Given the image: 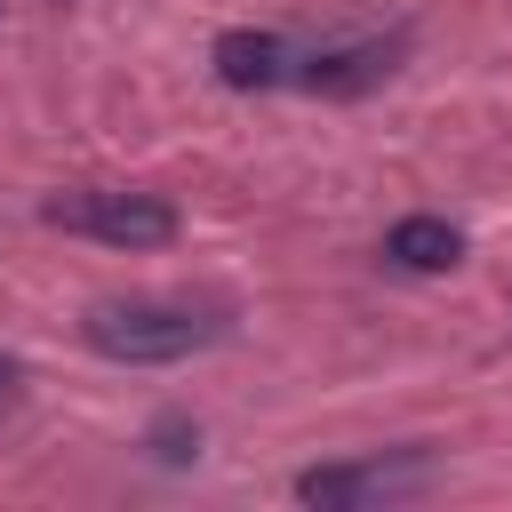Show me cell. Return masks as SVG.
Wrapping results in <instances>:
<instances>
[{
    "mask_svg": "<svg viewBox=\"0 0 512 512\" xmlns=\"http://www.w3.org/2000/svg\"><path fill=\"white\" fill-rule=\"evenodd\" d=\"M88 352L104 360H128V368H168V360H192L224 336V312H200V304H168V296H128V304H96L80 320Z\"/></svg>",
    "mask_w": 512,
    "mask_h": 512,
    "instance_id": "cell-1",
    "label": "cell"
},
{
    "mask_svg": "<svg viewBox=\"0 0 512 512\" xmlns=\"http://www.w3.org/2000/svg\"><path fill=\"white\" fill-rule=\"evenodd\" d=\"M40 216L64 232H88L104 248H168L176 240V208L160 192H56Z\"/></svg>",
    "mask_w": 512,
    "mask_h": 512,
    "instance_id": "cell-2",
    "label": "cell"
},
{
    "mask_svg": "<svg viewBox=\"0 0 512 512\" xmlns=\"http://www.w3.org/2000/svg\"><path fill=\"white\" fill-rule=\"evenodd\" d=\"M424 480V456H368V464H312L296 472V504H320V512H352V504H376V496H400Z\"/></svg>",
    "mask_w": 512,
    "mask_h": 512,
    "instance_id": "cell-3",
    "label": "cell"
},
{
    "mask_svg": "<svg viewBox=\"0 0 512 512\" xmlns=\"http://www.w3.org/2000/svg\"><path fill=\"white\" fill-rule=\"evenodd\" d=\"M392 56H400V40H344V48L304 56L296 80H304L312 96H360V88H376V80L392 72Z\"/></svg>",
    "mask_w": 512,
    "mask_h": 512,
    "instance_id": "cell-4",
    "label": "cell"
},
{
    "mask_svg": "<svg viewBox=\"0 0 512 512\" xmlns=\"http://www.w3.org/2000/svg\"><path fill=\"white\" fill-rule=\"evenodd\" d=\"M208 64H216V80L224 88H280V80H296V56H288V40L280 32H224L216 48H208Z\"/></svg>",
    "mask_w": 512,
    "mask_h": 512,
    "instance_id": "cell-5",
    "label": "cell"
},
{
    "mask_svg": "<svg viewBox=\"0 0 512 512\" xmlns=\"http://www.w3.org/2000/svg\"><path fill=\"white\" fill-rule=\"evenodd\" d=\"M384 256H392L400 272H448V264L464 256V232H456L448 216H400V224L384 232Z\"/></svg>",
    "mask_w": 512,
    "mask_h": 512,
    "instance_id": "cell-6",
    "label": "cell"
},
{
    "mask_svg": "<svg viewBox=\"0 0 512 512\" xmlns=\"http://www.w3.org/2000/svg\"><path fill=\"white\" fill-rule=\"evenodd\" d=\"M8 400H16V360L0 352V408H8Z\"/></svg>",
    "mask_w": 512,
    "mask_h": 512,
    "instance_id": "cell-7",
    "label": "cell"
}]
</instances>
